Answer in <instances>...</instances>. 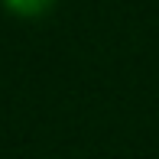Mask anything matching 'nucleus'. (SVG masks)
<instances>
[{
	"instance_id": "obj_1",
	"label": "nucleus",
	"mask_w": 159,
	"mask_h": 159,
	"mask_svg": "<svg viewBox=\"0 0 159 159\" xmlns=\"http://www.w3.org/2000/svg\"><path fill=\"white\" fill-rule=\"evenodd\" d=\"M55 3H59V0H0V7H3L10 16H16V20L49 16V13L55 10Z\"/></svg>"
}]
</instances>
